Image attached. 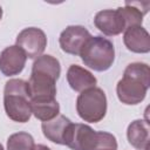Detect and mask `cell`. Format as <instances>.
I'll return each mask as SVG.
<instances>
[{"label":"cell","instance_id":"6da1fadb","mask_svg":"<svg viewBox=\"0 0 150 150\" xmlns=\"http://www.w3.org/2000/svg\"><path fill=\"white\" fill-rule=\"evenodd\" d=\"M60 75L61 64L56 57L47 54L35 59L28 80L30 101L55 98L56 81Z\"/></svg>","mask_w":150,"mask_h":150},{"label":"cell","instance_id":"7a4b0ae2","mask_svg":"<svg viewBox=\"0 0 150 150\" xmlns=\"http://www.w3.org/2000/svg\"><path fill=\"white\" fill-rule=\"evenodd\" d=\"M150 87V68L144 62H132L127 66L123 77L116 84L118 100L127 105L141 103Z\"/></svg>","mask_w":150,"mask_h":150},{"label":"cell","instance_id":"3957f363","mask_svg":"<svg viewBox=\"0 0 150 150\" xmlns=\"http://www.w3.org/2000/svg\"><path fill=\"white\" fill-rule=\"evenodd\" d=\"M64 145L71 150H117V141L112 134L96 131L83 123L70 124Z\"/></svg>","mask_w":150,"mask_h":150},{"label":"cell","instance_id":"277c9868","mask_svg":"<svg viewBox=\"0 0 150 150\" xmlns=\"http://www.w3.org/2000/svg\"><path fill=\"white\" fill-rule=\"evenodd\" d=\"M4 108L9 120L26 123L32 116L28 82L22 79H11L4 89Z\"/></svg>","mask_w":150,"mask_h":150},{"label":"cell","instance_id":"5b68a950","mask_svg":"<svg viewBox=\"0 0 150 150\" xmlns=\"http://www.w3.org/2000/svg\"><path fill=\"white\" fill-rule=\"evenodd\" d=\"M79 56L88 68L95 71H105L115 61V47L107 38L101 35L90 36Z\"/></svg>","mask_w":150,"mask_h":150},{"label":"cell","instance_id":"8992f818","mask_svg":"<svg viewBox=\"0 0 150 150\" xmlns=\"http://www.w3.org/2000/svg\"><path fill=\"white\" fill-rule=\"evenodd\" d=\"M76 111L84 122L97 123L102 121L107 114L105 93L98 87L82 91L76 98Z\"/></svg>","mask_w":150,"mask_h":150},{"label":"cell","instance_id":"52a82bcc","mask_svg":"<svg viewBox=\"0 0 150 150\" xmlns=\"http://www.w3.org/2000/svg\"><path fill=\"white\" fill-rule=\"evenodd\" d=\"M15 45L23 50L28 59H38L47 47V36L40 28L27 27L18 34Z\"/></svg>","mask_w":150,"mask_h":150},{"label":"cell","instance_id":"ba28073f","mask_svg":"<svg viewBox=\"0 0 150 150\" xmlns=\"http://www.w3.org/2000/svg\"><path fill=\"white\" fill-rule=\"evenodd\" d=\"M89 30L80 25L68 26L63 29L59 38V43L61 49L70 55H80L84 43L90 38Z\"/></svg>","mask_w":150,"mask_h":150},{"label":"cell","instance_id":"9c48e42d","mask_svg":"<svg viewBox=\"0 0 150 150\" xmlns=\"http://www.w3.org/2000/svg\"><path fill=\"white\" fill-rule=\"evenodd\" d=\"M95 27L107 36H115L125 30V21L118 8L103 9L96 13L94 18Z\"/></svg>","mask_w":150,"mask_h":150},{"label":"cell","instance_id":"30bf717a","mask_svg":"<svg viewBox=\"0 0 150 150\" xmlns=\"http://www.w3.org/2000/svg\"><path fill=\"white\" fill-rule=\"evenodd\" d=\"M26 61L27 56L20 47L8 46L0 53V71L8 77L19 75L23 70Z\"/></svg>","mask_w":150,"mask_h":150},{"label":"cell","instance_id":"8fae6325","mask_svg":"<svg viewBox=\"0 0 150 150\" xmlns=\"http://www.w3.org/2000/svg\"><path fill=\"white\" fill-rule=\"evenodd\" d=\"M123 42L128 50L137 54H146L150 52V35L142 26L129 27L124 30Z\"/></svg>","mask_w":150,"mask_h":150},{"label":"cell","instance_id":"7c38bea8","mask_svg":"<svg viewBox=\"0 0 150 150\" xmlns=\"http://www.w3.org/2000/svg\"><path fill=\"white\" fill-rule=\"evenodd\" d=\"M67 82L74 91L82 93L96 87L97 79L88 69L79 64H70L67 70Z\"/></svg>","mask_w":150,"mask_h":150},{"label":"cell","instance_id":"4fadbf2b","mask_svg":"<svg viewBox=\"0 0 150 150\" xmlns=\"http://www.w3.org/2000/svg\"><path fill=\"white\" fill-rule=\"evenodd\" d=\"M71 123L73 122L64 115H57L55 118L50 121L42 122L41 124L42 134L48 141L64 145V138Z\"/></svg>","mask_w":150,"mask_h":150},{"label":"cell","instance_id":"5bb4252c","mask_svg":"<svg viewBox=\"0 0 150 150\" xmlns=\"http://www.w3.org/2000/svg\"><path fill=\"white\" fill-rule=\"evenodd\" d=\"M129 143L137 150H148L150 139V127L146 120H135L127 129Z\"/></svg>","mask_w":150,"mask_h":150},{"label":"cell","instance_id":"9a60e30c","mask_svg":"<svg viewBox=\"0 0 150 150\" xmlns=\"http://www.w3.org/2000/svg\"><path fill=\"white\" fill-rule=\"evenodd\" d=\"M32 115L35 118L46 122L55 118L60 115V104L56 98L52 100H40V101H30Z\"/></svg>","mask_w":150,"mask_h":150},{"label":"cell","instance_id":"2e32d148","mask_svg":"<svg viewBox=\"0 0 150 150\" xmlns=\"http://www.w3.org/2000/svg\"><path fill=\"white\" fill-rule=\"evenodd\" d=\"M34 138L26 131L12 134L7 139V150H34Z\"/></svg>","mask_w":150,"mask_h":150},{"label":"cell","instance_id":"e0dca14e","mask_svg":"<svg viewBox=\"0 0 150 150\" xmlns=\"http://www.w3.org/2000/svg\"><path fill=\"white\" fill-rule=\"evenodd\" d=\"M34 150H52L49 146H47V145H43V144H35V148H34Z\"/></svg>","mask_w":150,"mask_h":150},{"label":"cell","instance_id":"ac0fdd59","mask_svg":"<svg viewBox=\"0 0 150 150\" xmlns=\"http://www.w3.org/2000/svg\"><path fill=\"white\" fill-rule=\"evenodd\" d=\"M1 18H2V8L0 6V20H1Z\"/></svg>","mask_w":150,"mask_h":150},{"label":"cell","instance_id":"d6986e66","mask_svg":"<svg viewBox=\"0 0 150 150\" xmlns=\"http://www.w3.org/2000/svg\"><path fill=\"white\" fill-rule=\"evenodd\" d=\"M0 150H5V149H4V145H2L1 143H0Z\"/></svg>","mask_w":150,"mask_h":150}]
</instances>
